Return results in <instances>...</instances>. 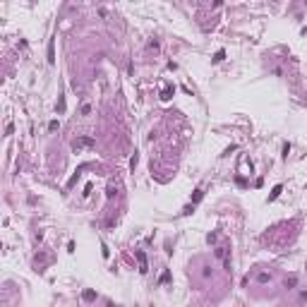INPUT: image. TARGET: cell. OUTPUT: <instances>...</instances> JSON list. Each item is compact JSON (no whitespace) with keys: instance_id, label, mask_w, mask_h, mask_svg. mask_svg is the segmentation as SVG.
<instances>
[{"instance_id":"cell-1","label":"cell","mask_w":307,"mask_h":307,"mask_svg":"<svg viewBox=\"0 0 307 307\" xmlns=\"http://www.w3.org/2000/svg\"><path fill=\"white\" fill-rule=\"evenodd\" d=\"M94 142L89 137H84V139H79V142H75V149H82V146H91Z\"/></svg>"},{"instance_id":"cell-2","label":"cell","mask_w":307,"mask_h":307,"mask_svg":"<svg viewBox=\"0 0 307 307\" xmlns=\"http://www.w3.org/2000/svg\"><path fill=\"white\" fill-rule=\"evenodd\" d=\"M137 259H139V271H146V259H144V252H137Z\"/></svg>"},{"instance_id":"cell-3","label":"cell","mask_w":307,"mask_h":307,"mask_svg":"<svg viewBox=\"0 0 307 307\" xmlns=\"http://www.w3.org/2000/svg\"><path fill=\"white\" fill-rule=\"evenodd\" d=\"M257 281H259V283H266V281H269V274H259V276H257Z\"/></svg>"},{"instance_id":"cell-4","label":"cell","mask_w":307,"mask_h":307,"mask_svg":"<svg viewBox=\"0 0 307 307\" xmlns=\"http://www.w3.org/2000/svg\"><path fill=\"white\" fill-rule=\"evenodd\" d=\"M295 283H298V281H295V278H288V281H286V288H293V286H295Z\"/></svg>"}]
</instances>
